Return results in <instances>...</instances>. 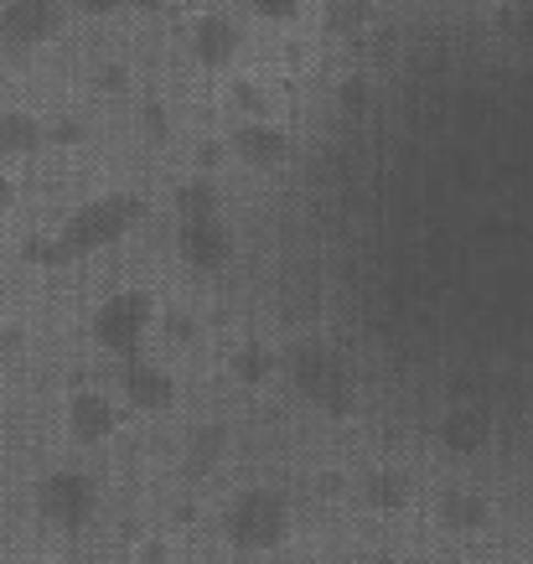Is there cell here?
<instances>
[{"label":"cell","instance_id":"6da1fadb","mask_svg":"<svg viewBox=\"0 0 533 564\" xmlns=\"http://www.w3.org/2000/svg\"><path fill=\"white\" fill-rule=\"evenodd\" d=\"M140 197L135 192H104L94 203H84L78 213H68V223L57 228V239H32L26 243V259L32 264H73V259H88L120 243L130 228L140 223Z\"/></svg>","mask_w":533,"mask_h":564},{"label":"cell","instance_id":"7a4b0ae2","mask_svg":"<svg viewBox=\"0 0 533 564\" xmlns=\"http://www.w3.org/2000/svg\"><path fill=\"white\" fill-rule=\"evenodd\" d=\"M285 373H291L295 393H301L306 404H316L322 414H331V420H347L352 404H358L352 373H347L342 358L322 343H295L291 352H285Z\"/></svg>","mask_w":533,"mask_h":564},{"label":"cell","instance_id":"3957f363","mask_svg":"<svg viewBox=\"0 0 533 564\" xmlns=\"http://www.w3.org/2000/svg\"><path fill=\"white\" fill-rule=\"evenodd\" d=\"M224 539L243 554H270L291 539V502L270 487H243L224 508Z\"/></svg>","mask_w":533,"mask_h":564},{"label":"cell","instance_id":"277c9868","mask_svg":"<svg viewBox=\"0 0 533 564\" xmlns=\"http://www.w3.org/2000/svg\"><path fill=\"white\" fill-rule=\"evenodd\" d=\"M155 316H161V311H155V295L130 285V291L104 295L99 311H94V322H88V332H94V343H99L104 352L135 358L140 347H145V337H151Z\"/></svg>","mask_w":533,"mask_h":564},{"label":"cell","instance_id":"5b68a950","mask_svg":"<svg viewBox=\"0 0 533 564\" xmlns=\"http://www.w3.org/2000/svg\"><path fill=\"white\" fill-rule=\"evenodd\" d=\"M36 513L47 518L52 529H88V518L99 513V481L88 471H73V466H57L36 481Z\"/></svg>","mask_w":533,"mask_h":564},{"label":"cell","instance_id":"8992f818","mask_svg":"<svg viewBox=\"0 0 533 564\" xmlns=\"http://www.w3.org/2000/svg\"><path fill=\"white\" fill-rule=\"evenodd\" d=\"M68 26V0H6L0 6V47H47Z\"/></svg>","mask_w":533,"mask_h":564},{"label":"cell","instance_id":"52a82bcc","mask_svg":"<svg viewBox=\"0 0 533 564\" xmlns=\"http://www.w3.org/2000/svg\"><path fill=\"white\" fill-rule=\"evenodd\" d=\"M228 161H239L249 172H280L291 161V135L275 124V115H259V120H239L228 130Z\"/></svg>","mask_w":533,"mask_h":564},{"label":"cell","instance_id":"ba28073f","mask_svg":"<svg viewBox=\"0 0 533 564\" xmlns=\"http://www.w3.org/2000/svg\"><path fill=\"white\" fill-rule=\"evenodd\" d=\"M176 254L187 259L192 270H224L233 259V234H228L224 213H203V218L176 223Z\"/></svg>","mask_w":533,"mask_h":564},{"label":"cell","instance_id":"9c48e42d","mask_svg":"<svg viewBox=\"0 0 533 564\" xmlns=\"http://www.w3.org/2000/svg\"><path fill=\"white\" fill-rule=\"evenodd\" d=\"M187 52H192V63L207 73H224L233 68V57L243 52V32H239V21L224 17V11H207V17L192 21V32H187Z\"/></svg>","mask_w":533,"mask_h":564},{"label":"cell","instance_id":"30bf717a","mask_svg":"<svg viewBox=\"0 0 533 564\" xmlns=\"http://www.w3.org/2000/svg\"><path fill=\"white\" fill-rule=\"evenodd\" d=\"M120 393H124V404H130L135 414H166L176 404V378H172V368L145 362L135 352V358H124Z\"/></svg>","mask_w":533,"mask_h":564},{"label":"cell","instance_id":"8fae6325","mask_svg":"<svg viewBox=\"0 0 533 564\" xmlns=\"http://www.w3.org/2000/svg\"><path fill=\"white\" fill-rule=\"evenodd\" d=\"M63 425L78 445H104L115 430H120V410H115V399L99 389H78L68 399V410H63Z\"/></svg>","mask_w":533,"mask_h":564},{"label":"cell","instance_id":"7c38bea8","mask_svg":"<svg viewBox=\"0 0 533 564\" xmlns=\"http://www.w3.org/2000/svg\"><path fill=\"white\" fill-rule=\"evenodd\" d=\"M435 441L446 445L450 456H482L492 445V414L482 404H450L435 425Z\"/></svg>","mask_w":533,"mask_h":564},{"label":"cell","instance_id":"4fadbf2b","mask_svg":"<svg viewBox=\"0 0 533 564\" xmlns=\"http://www.w3.org/2000/svg\"><path fill=\"white\" fill-rule=\"evenodd\" d=\"M435 518H440V529H450V533H477V529H487L492 508H487V497L471 492V487H446L440 502H435Z\"/></svg>","mask_w":533,"mask_h":564},{"label":"cell","instance_id":"5bb4252c","mask_svg":"<svg viewBox=\"0 0 533 564\" xmlns=\"http://www.w3.org/2000/svg\"><path fill=\"white\" fill-rule=\"evenodd\" d=\"M410 477L394 471V466H379V471H368L358 481V502L362 508H373V513H404L410 508Z\"/></svg>","mask_w":533,"mask_h":564},{"label":"cell","instance_id":"9a60e30c","mask_svg":"<svg viewBox=\"0 0 533 564\" xmlns=\"http://www.w3.org/2000/svg\"><path fill=\"white\" fill-rule=\"evenodd\" d=\"M42 151V120L26 109H0V161Z\"/></svg>","mask_w":533,"mask_h":564},{"label":"cell","instance_id":"2e32d148","mask_svg":"<svg viewBox=\"0 0 533 564\" xmlns=\"http://www.w3.org/2000/svg\"><path fill=\"white\" fill-rule=\"evenodd\" d=\"M224 109L233 120H259V115H275V94L259 84V78H228L224 84Z\"/></svg>","mask_w":533,"mask_h":564},{"label":"cell","instance_id":"e0dca14e","mask_svg":"<svg viewBox=\"0 0 533 564\" xmlns=\"http://www.w3.org/2000/svg\"><path fill=\"white\" fill-rule=\"evenodd\" d=\"M228 445H233L228 425H192V435H187V471H213V466L228 456Z\"/></svg>","mask_w":533,"mask_h":564},{"label":"cell","instance_id":"ac0fdd59","mask_svg":"<svg viewBox=\"0 0 533 564\" xmlns=\"http://www.w3.org/2000/svg\"><path fill=\"white\" fill-rule=\"evenodd\" d=\"M172 203H176V218H203V213H224V197H218V187H213V176H207V172L187 176V182L172 192Z\"/></svg>","mask_w":533,"mask_h":564},{"label":"cell","instance_id":"d6986e66","mask_svg":"<svg viewBox=\"0 0 533 564\" xmlns=\"http://www.w3.org/2000/svg\"><path fill=\"white\" fill-rule=\"evenodd\" d=\"M322 21H327L331 36H362L373 26V0H327Z\"/></svg>","mask_w":533,"mask_h":564},{"label":"cell","instance_id":"ffe728a7","mask_svg":"<svg viewBox=\"0 0 533 564\" xmlns=\"http://www.w3.org/2000/svg\"><path fill=\"white\" fill-rule=\"evenodd\" d=\"M228 373L239 378V383H249V389H259L264 378L275 373V352H270L264 343H243L239 352L228 358Z\"/></svg>","mask_w":533,"mask_h":564},{"label":"cell","instance_id":"44dd1931","mask_svg":"<svg viewBox=\"0 0 533 564\" xmlns=\"http://www.w3.org/2000/svg\"><path fill=\"white\" fill-rule=\"evenodd\" d=\"M498 32L513 42H533V0H508L498 11Z\"/></svg>","mask_w":533,"mask_h":564},{"label":"cell","instance_id":"7402d4cb","mask_svg":"<svg viewBox=\"0 0 533 564\" xmlns=\"http://www.w3.org/2000/svg\"><path fill=\"white\" fill-rule=\"evenodd\" d=\"M249 11L259 21H270V26H291L301 11H306V0H249Z\"/></svg>","mask_w":533,"mask_h":564},{"label":"cell","instance_id":"603a6c76","mask_svg":"<svg viewBox=\"0 0 533 564\" xmlns=\"http://www.w3.org/2000/svg\"><path fill=\"white\" fill-rule=\"evenodd\" d=\"M84 120H57V124H42V145H84Z\"/></svg>","mask_w":533,"mask_h":564},{"label":"cell","instance_id":"cb8c5ba5","mask_svg":"<svg viewBox=\"0 0 533 564\" xmlns=\"http://www.w3.org/2000/svg\"><path fill=\"white\" fill-rule=\"evenodd\" d=\"M337 109H342L347 120H358L362 109H368V84H362V78H347V84L337 88Z\"/></svg>","mask_w":533,"mask_h":564},{"label":"cell","instance_id":"d4e9b609","mask_svg":"<svg viewBox=\"0 0 533 564\" xmlns=\"http://www.w3.org/2000/svg\"><path fill=\"white\" fill-rule=\"evenodd\" d=\"M94 88H99V94H124V88H130V68H124V63H99V68H94Z\"/></svg>","mask_w":533,"mask_h":564},{"label":"cell","instance_id":"484cf974","mask_svg":"<svg viewBox=\"0 0 533 564\" xmlns=\"http://www.w3.org/2000/svg\"><path fill=\"white\" fill-rule=\"evenodd\" d=\"M140 135L155 140V145L172 135V120H166V109H161V104H145V109H140Z\"/></svg>","mask_w":533,"mask_h":564},{"label":"cell","instance_id":"4316f807","mask_svg":"<svg viewBox=\"0 0 533 564\" xmlns=\"http://www.w3.org/2000/svg\"><path fill=\"white\" fill-rule=\"evenodd\" d=\"M228 161V145L224 140H207V145H197V172H218Z\"/></svg>","mask_w":533,"mask_h":564},{"label":"cell","instance_id":"83f0119b","mask_svg":"<svg viewBox=\"0 0 533 564\" xmlns=\"http://www.w3.org/2000/svg\"><path fill=\"white\" fill-rule=\"evenodd\" d=\"M68 11H78V17H115V11H124V0H68Z\"/></svg>","mask_w":533,"mask_h":564},{"label":"cell","instance_id":"f1b7e54d","mask_svg":"<svg viewBox=\"0 0 533 564\" xmlns=\"http://www.w3.org/2000/svg\"><path fill=\"white\" fill-rule=\"evenodd\" d=\"M166 326H172V337H176V343H192V337H197V322H192L187 311H176V316H172Z\"/></svg>","mask_w":533,"mask_h":564},{"label":"cell","instance_id":"f546056e","mask_svg":"<svg viewBox=\"0 0 533 564\" xmlns=\"http://www.w3.org/2000/svg\"><path fill=\"white\" fill-rule=\"evenodd\" d=\"M17 197H21L17 176H6V172H0V218H6V213H11V207H17Z\"/></svg>","mask_w":533,"mask_h":564},{"label":"cell","instance_id":"4dcf8cb0","mask_svg":"<svg viewBox=\"0 0 533 564\" xmlns=\"http://www.w3.org/2000/svg\"><path fill=\"white\" fill-rule=\"evenodd\" d=\"M11 347H17V337H11V332H0V368H6V358H11Z\"/></svg>","mask_w":533,"mask_h":564}]
</instances>
